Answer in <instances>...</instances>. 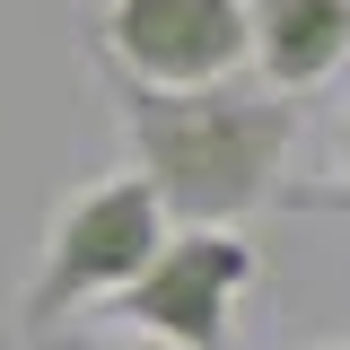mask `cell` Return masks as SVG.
Wrapping results in <instances>:
<instances>
[{
	"label": "cell",
	"instance_id": "obj_1",
	"mask_svg": "<svg viewBox=\"0 0 350 350\" xmlns=\"http://www.w3.org/2000/svg\"><path fill=\"white\" fill-rule=\"evenodd\" d=\"M114 105L131 131V175H149L175 228H237L262 202H280V175L298 149V96L262 79H211V88L114 79Z\"/></svg>",
	"mask_w": 350,
	"mask_h": 350
},
{
	"label": "cell",
	"instance_id": "obj_2",
	"mask_svg": "<svg viewBox=\"0 0 350 350\" xmlns=\"http://www.w3.org/2000/svg\"><path fill=\"white\" fill-rule=\"evenodd\" d=\"M167 228L175 219H167V202L149 193V175H105V184L70 193L62 219H53V237H44L36 280H27V298H18L27 342H36V333H62V315H79V306L123 298L131 280L149 271V254L167 245Z\"/></svg>",
	"mask_w": 350,
	"mask_h": 350
},
{
	"label": "cell",
	"instance_id": "obj_3",
	"mask_svg": "<svg viewBox=\"0 0 350 350\" xmlns=\"http://www.w3.org/2000/svg\"><path fill=\"white\" fill-rule=\"evenodd\" d=\"M254 271L262 262L237 228H167V245L114 298V315H123V333H149V342H175V350H228L237 298L254 289Z\"/></svg>",
	"mask_w": 350,
	"mask_h": 350
},
{
	"label": "cell",
	"instance_id": "obj_4",
	"mask_svg": "<svg viewBox=\"0 0 350 350\" xmlns=\"http://www.w3.org/2000/svg\"><path fill=\"white\" fill-rule=\"evenodd\" d=\"M105 79L140 88H211L245 79V0H105L88 18Z\"/></svg>",
	"mask_w": 350,
	"mask_h": 350
},
{
	"label": "cell",
	"instance_id": "obj_5",
	"mask_svg": "<svg viewBox=\"0 0 350 350\" xmlns=\"http://www.w3.org/2000/svg\"><path fill=\"white\" fill-rule=\"evenodd\" d=\"M245 62L280 96L324 88L350 62V0H245Z\"/></svg>",
	"mask_w": 350,
	"mask_h": 350
},
{
	"label": "cell",
	"instance_id": "obj_6",
	"mask_svg": "<svg viewBox=\"0 0 350 350\" xmlns=\"http://www.w3.org/2000/svg\"><path fill=\"white\" fill-rule=\"evenodd\" d=\"M298 211H315V219H342L350 228V114H342V175H333V193H289Z\"/></svg>",
	"mask_w": 350,
	"mask_h": 350
},
{
	"label": "cell",
	"instance_id": "obj_7",
	"mask_svg": "<svg viewBox=\"0 0 350 350\" xmlns=\"http://www.w3.org/2000/svg\"><path fill=\"white\" fill-rule=\"evenodd\" d=\"M36 350H175L149 333H36Z\"/></svg>",
	"mask_w": 350,
	"mask_h": 350
},
{
	"label": "cell",
	"instance_id": "obj_8",
	"mask_svg": "<svg viewBox=\"0 0 350 350\" xmlns=\"http://www.w3.org/2000/svg\"><path fill=\"white\" fill-rule=\"evenodd\" d=\"M333 350H350V342H333Z\"/></svg>",
	"mask_w": 350,
	"mask_h": 350
}]
</instances>
